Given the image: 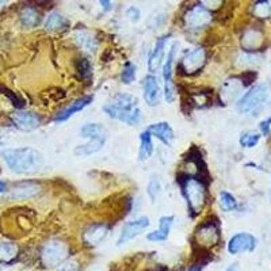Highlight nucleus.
I'll use <instances>...</instances> for the list:
<instances>
[{"mask_svg":"<svg viewBox=\"0 0 271 271\" xmlns=\"http://www.w3.org/2000/svg\"><path fill=\"white\" fill-rule=\"evenodd\" d=\"M38 191H40L38 185H35L33 182H23V183H19L12 190L11 197L15 198V200H26V198H30V197L35 196Z\"/></svg>","mask_w":271,"mask_h":271,"instance_id":"nucleus-21","label":"nucleus"},{"mask_svg":"<svg viewBox=\"0 0 271 271\" xmlns=\"http://www.w3.org/2000/svg\"><path fill=\"white\" fill-rule=\"evenodd\" d=\"M254 12L259 18H269V16H271V1H258L254 5Z\"/></svg>","mask_w":271,"mask_h":271,"instance_id":"nucleus-31","label":"nucleus"},{"mask_svg":"<svg viewBox=\"0 0 271 271\" xmlns=\"http://www.w3.org/2000/svg\"><path fill=\"white\" fill-rule=\"evenodd\" d=\"M189 271H202V269L200 266H194V267H191Z\"/></svg>","mask_w":271,"mask_h":271,"instance_id":"nucleus-42","label":"nucleus"},{"mask_svg":"<svg viewBox=\"0 0 271 271\" xmlns=\"http://www.w3.org/2000/svg\"><path fill=\"white\" fill-rule=\"evenodd\" d=\"M244 88V84L241 81L240 77H231L224 83L222 88H221V101L222 103H231V102L236 101V98L240 95V92Z\"/></svg>","mask_w":271,"mask_h":271,"instance_id":"nucleus-13","label":"nucleus"},{"mask_svg":"<svg viewBox=\"0 0 271 271\" xmlns=\"http://www.w3.org/2000/svg\"><path fill=\"white\" fill-rule=\"evenodd\" d=\"M11 121L15 125L16 129L23 132L34 131L41 125V117L35 113H29V111H19V113L12 114Z\"/></svg>","mask_w":271,"mask_h":271,"instance_id":"nucleus-12","label":"nucleus"},{"mask_svg":"<svg viewBox=\"0 0 271 271\" xmlns=\"http://www.w3.org/2000/svg\"><path fill=\"white\" fill-rule=\"evenodd\" d=\"M151 224V221L148 217H140L137 220L129 221L126 222L124 228H122V232H121L120 239H118V246H122V244H126L128 241H131L132 239H135L137 235H140L141 232L146 229Z\"/></svg>","mask_w":271,"mask_h":271,"instance_id":"nucleus-9","label":"nucleus"},{"mask_svg":"<svg viewBox=\"0 0 271 271\" xmlns=\"http://www.w3.org/2000/svg\"><path fill=\"white\" fill-rule=\"evenodd\" d=\"M213 15L203 5H194L185 14V25L189 30L200 31L210 25Z\"/></svg>","mask_w":271,"mask_h":271,"instance_id":"nucleus-6","label":"nucleus"},{"mask_svg":"<svg viewBox=\"0 0 271 271\" xmlns=\"http://www.w3.org/2000/svg\"><path fill=\"white\" fill-rule=\"evenodd\" d=\"M176 44L171 46L170 53L167 57V61L164 67H163V77H164V98L166 101L170 103L175 99V88H174V83H172V66H174V59H175L176 53Z\"/></svg>","mask_w":271,"mask_h":271,"instance_id":"nucleus-10","label":"nucleus"},{"mask_svg":"<svg viewBox=\"0 0 271 271\" xmlns=\"http://www.w3.org/2000/svg\"><path fill=\"white\" fill-rule=\"evenodd\" d=\"M20 20L25 27H34L40 22V14L37 12L34 7H26L20 14Z\"/></svg>","mask_w":271,"mask_h":271,"instance_id":"nucleus-27","label":"nucleus"},{"mask_svg":"<svg viewBox=\"0 0 271 271\" xmlns=\"http://www.w3.org/2000/svg\"><path fill=\"white\" fill-rule=\"evenodd\" d=\"M174 225V216H163L159 220V229L146 235L149 241H164L168 237L171 228Z\"/></svg>","mask_w":271,"mask_h":271,"instance_id":"nucleus-19","label":"nucleus"},{"mask_svg":"<svg viewBox=\"0 0 271 271\" xmlns=\"http://www.w3.org/2000/svg\"><path fill=\"white\" fill-rule=\"evenodd\" d=\"M206 63V52L203 48H196L194 51L189 52L179 64V69H182L186 75H194Z\"/></svg>","mask_w":271,"mask_h":271,"instance_id":"nucleus-7","label":"nucleus"},{"mask_svg":"<svg viewBox=\"0 0 271 271\" xmlns=\"http://www.w3.org/2000/svg\"><path fill=\"white\" fill-rule=\"evenodd\" d=\"M181 187L191 216L200 214L206 203L205 185L194 176H186L182 178Z\"/></svg>","mask_w":271,"mask_h":271,"instance_id":"nucleus-3","label":"nucleus"},{"mask_svg":"<svg viewBox=\"0 0 271 271\" xmlns=\"http://www.w3.org/2000/svg\"><path fill=\"white\" fill-rule=\"evenodd\" d=\"M140 160H146L149 159L153 153V142H152V136L146 131H144L140 135Z\"/></svg>","mask_w":271,"mask_h":271,"instance_id":"nucleus-25","label":"nucleus"},{"mask_svg":"<svg viewBox=\"0 0 271 271\" xmlns=\"http://www.w3.org/2000/svg\"><path fill=\"white\" fill-rule=\"evenodd\" d=\"M19 248L12 243H0V262L11 263L18 256Z\"/></svg>","mask_w":271,"mask_h":271,"instance_id":"nucleus-26","label":"nucleus"},{"mask_svg":"<svg viewBox=\"0 0 271 271\" xmlns=\"http://www.w3.org/2000/svg\"><path fill=\"white\" fill-rule=\"evenodd\" d=\"M41 263L45 269H55L63 265L69 256V248L60 239H52L41 250Z\"/></svg>","mask_w":271,"mask_h":271,"instance_id":"nucleus-4","label":"nucleus"},{"mask_svg":"<svg viewBox=\"0 0 271 271\" xmlns=\"http://www.w3.org/2000/svg\"><path fill=\"white\" fill-rule=\"evenodd\" d=\"M259 128H261V132L263 136H269L270 135V128H271V117L270 118H267V120L262 121L261 125H259Z\"/></svg>","mask_w":271,"mask_h":271,"instance_id":"nucleus-36","label":"nucleus"},{"mask_svg":"<svg viewBox=\"0 0 271 271\" xmlns=\"http://www.w3.org/2000/svg\"><path fill=\"white\" fill-rule=\"evenodd\" d=\"M0 90L3 91V94H4L5 96H8L10 98V101L12 102V105L15 106V107H18V109H20V107H23L25 106V103H23V101L20 99L19 96H16L14 92L11 90H8V88H5V87H0Z\"/></svg>","mask_w":271,"mask_h":271,"instance_id":"nucleus-34","label":"nucleus"},{"mask_svg":"<svg viewBox=\"0 0 271 271\" xmlns=\"http://www.w3.org/2000/svg\"><path fill=\"white\" fill-rule=\"evenodd\" d=\"M77 70L83 77H90L91 76V64L85 59H80L77 63Z\"/></svg>","mask_w":271,"mask_h":271,"instance_id":"nucleus-35","label":"nucleus"},{"mask_svg":"<svg viewBox=\"0 0 271 271\" xmlns=\"http://www.w3.org/2000/svg\"><path fill=\"white\" fill-rule=\"evenodd\" d=\"M160 191H161L160 181L153 178V179L148 183V187H146V193H148V196H149L152 202H156L157 197H159V194H160Z\"/></svg>","mask_w":271,"mask_h":271,"instance_id":"nucleus-32","label":"nucleus"},{"mask_svg":"<svg viewBox=\"0 0 271 271\" xmlns=\"http://www.w3.org/2000/svg\"><path fill=\"white\" fill-rule=\"evenodd\" d=\"M101 4L103 5V8H105L106 11L111 10V3H110V1H101Z\"/></svg>","mask_w":271,"mask_h":271,"instance_id":"nucleus-39","label":"nucleus"},{"mask_svg":"<svg viewBox=\"0 0 271 271\" xmlns=\"http://www.w3.org/2000/svg\"><path fill=\"white\" fill-rule=\"evenodd\" d=\"M92 102V96H83L80 99L75 101L72 105H69L68 107H66L64 110H61L57 116L55 117V122H64V121L69 120L70 117L76 114L77 111H81L83 109H85L87 106L90 105Z\"/></svg>","mask_w":271,"mask_h":271,"instance_id":"nucleus-18","label":"nucleus"},{"mask_svg":"<svg viewBox=\"0 0 271 271\" xmlns=\"http://www.w3.org/2000/svg\"><path fill=\"white\" fill-rule=\"evenodd\" d=\"M218 202H220V206L222 210L231 211L233 209H236L237 201L235 197L229 194L228 191H221L220 197H218Z\"/></svg>","mask_w":271,"mask_h":271,"instance_id":"nucleus-29","label":"nucleus"},{"mask_svg":"<svg viewBox=\"0 0 271 271\" xmlns=\"http://www.w3.org/2000/svg\"><path fill=\"white\" fill-rule=\"evenodd\" d=\"M271 84L270 83H262L255 87H252L251 90L247 92L246 95L241 98L239 103H237V109L241 113H251L256 110L261 105H263L270 94Z\"/></svg>","mask_w":271,"mask_h":271,"instance_id":"nucleus-5","label":"nucleus"},{"mask_svg":"<svg viewBox=\"0 0 271 271\" xmlns=\"http://www.w3.org/2000/svg\"><path fill=\"white\" fill-rule=\"evenodd\" d=\"M225 271H239V265H232Z\"/></svg>","mask_w":271,"mask_h":271,"instance_id":"nucleus-40","label":"nucleus"},{"mask_svg":"<svg viewBox=\"0 0 271 271\" xmlns=\"http://www.w3.org/2000/svg\"><path fill=\"white\" fill-rule=\"evenodd\" d=\"M122 81L125 83V84H131L133 83L136 79V66L135 64H132V63H128L122 70Z\"/></svg>","mask_w":271,"mask_h":271,"instance_id":"nucleus-33","label":"nucleus"},{"mask_svg":"<svg viewBox=\"0 0 271 271\" xmlns=\"http://www.w3.org/2000/svg\"><path fill=\"white\" fill-rule=\"evenodd\" d=\"M5 191V183L3 181H0V194Z\"/></svg>","mask_w":271,"mask_h":271,"instance_id":"nucleus-41","label":"nucleus"},{"mask_svg":"<svg viewBox=\"0 0 271 271\" xmlns=\"http://www.w3.org/2000/svg\"><path fill=\"white\" fill-rule=\"evenodd\" d=\"M261 140V135L258 132H246L240 137V144L243 148H254Z\"/></svg>","mask_w":271,"mask_h":271,"instance_id":"nucleus-30","label":"nucleus"},{"mask_svg":"<svg viewBox=\"0 0 271 271\" xmlns=\"http://www.w3.org/2000/svg\"><path fill=\"white\" fill-rule=\"evenodd\" d=\"M107 232H109V226L105 225V224H94L85 229V232L83 233V240L87 246L95 247L105 240L106 236H107Z\"/></svg>","mask_w":271,"mask_h":271,"instance_id":"nucleus-14","label":"nucleus"},{"mask_svg":"<svg viewBox=\"0 0 271 271\" xmlns=\"http://www.w3.org/2000/svg\"><path fill=\"white\" fill-rule=\"evenodd\" d=\"M68 26V20L59 12H52L45 20V29L48 31H60L64 30Z\"/></svg>","mask_w":271,"mask_h":271,"instance_id":"nucleus-23","label":"nucleus"},{"mask_svg":"<svg viewBox=\"0 0 271 271\" xmlns=\"http://www.w3.org/2000/svg\"><path fill=\"white\" fill-rule=\"evenodd\" d=\"M126 14H128V16H129L132 20L140 19V10H138V8H136V7H131L129 10L126 11Z\"/></svg>","mask_w":271,"mask_h":271,"instance_id":"nucleus-37","label":"nucleus"},{"mask_svg":"<svg viewBox=\"0 0 271 271\" xmlns=\"http://www.w3.org/2000/svg\"><path fill=\"white\" fill-rule=\"evenodd\" d=\"M80 135L90 140H106L107 131L101 124H85L80 129Z\"/></svg>","mask_w":271,"mask_h":271,"instance_id":"nucleus-22","label":"nucleus"},{"mask_svg":"<svg viewBox=\"0 0 271 271\" xmlns=\"http://www.w3.org/2000/svg\"><path fill=\"white\" fill-rule=\"evenodd\" d=\"M0 144H1V136H0Z\"/></svg>","mask_w":271,"mask_h":271,"instance_id":"nucleus-43","label":"nucleus"},{"mask_svg":"<svg viewBox=\"0 0 271 271\" xmlns=\"http://www.w3.org/2000/svg\"><path fill=\"white\" fill-rule=\"evenodd\" d=\"M256 248V239L250 233H239L232 237L228 243V251L232 255L241 252H251Z\"/></svg>","mask_w":271,"mask_h":271,"instance_id":"nucleus-11","label":"nucleus"},{"mask_svg":"<svg viewBox=\"0 0 271 271\" xmlns=\"http://www.w3.org/2000/svg\"><path fill=\"white\" fill-rule=\"evenodd\" d=\"M61 271H79V270H77V267H76L75 265L69 263V265H66V266H63Z\"/></svg>","mask_w":271,"mask_h":271,"instance_id":"nucleus-38","label":"nucleus"},{"mask_svg":"<svg viewBox=\"0 0 271 271\" xmlns=\"http://www.w3.org/2000/svg\"><path fill=\"white\" fill-rule=\"evenodd\" d=\"M161 91L155 76H146L144 79V98L149 106H156L160 102Z\"/></svg>","mask_w":271,"mask_h":271,"instance_id":"nucleus-15","label":"nucleus"},{"mask_svg":"<svg viewBox=\"0 0 271 271\" xmlns=\"http://www.w3.org/2000/svg\"><path fill=\"white\" fill-rule=\"evenodd\" d=\"M3 159L16 174H34L44 167L42 155L29 146L5 149L3 152Z\"/></svg>","mask_w":271,"mask_h":271,"instance_id":"nucleus-1","label":"nucleus"},{"mask_svg":"<svg viewBox=\"0 0 271 271\" xmlns=\"http://www.w3.org/2000/svg\"><path fill=\"white\" fill-rule=\"evenodd\" d=\"M106 140H90L84 145H79L75 149V153L77 156H88L94 155L96 152H99L105 145Z\"/></svg>","mask_w":271,"mask_h":271,"instance_id":"nucleus-24","label":"nucleus"},{"mask_svg":"<svg viewBox=\"0 0 271 271\" xmlns=\"http://www.w3.org/2000/svg\"><path fill=\"white\" fill-rule=\"evenodd\" d=\"M0 271H1V269H0Z\"/></svg>","mask_w":271,"mask_h":271,"instance_id":"nucleus-44","label":"nucleus"},{"mask_svg":"<svg viewBox=\"0 0 271 271\" xmlns=\"http://www.w3.org/2000/svg\"><path fill=\"white\" fill-rule=\"evenodd\" d=\"M243 48L246 51H256L259 49L263 44V34L261 30L258 29H250L247 30L243 35V40H241Z\"/></svg>","mask_w":271,"mask_h":271,"instance_id":"nucleus-20","label":"nucleus"},{"mask_svg":"<svg viewBox=\"0 0 271 271\" xmlns=\"http://www.w3.org/2000/svg\"><path fill=\"white\" fill-rule=\"evenodd\" d=\"M76 41L79 42V45L87 52H94L96 49V41L95 38L92 37L88 33H85V31H79L77 34H76Z\"/></svg>","mask_w":271,"mask_h":271,"instance_id":"nucleus-28","label":"nucleus"},{"mask_svg":"<svg viewBox=\"0 0 271 271\" xmlns=\"http://www.w3.org/2000/svg\"><path fill=\"white\" fill-rule=\"evenodd\" d=\"M196 240L201 247L216 246L220 240V228L214 221H206L196 232Z\"/></svg>","mask_w":271,"mask_h":271,"instance_id":"nucleus-8","label":"nucleus"},{"mask_svg":"<svg viewBox=\"0 0 271 271\" xmlns=\"http://www.w3.org/2000/svg\"><path fill=\"white\" fill-rule=\"evenodd\" d=\"M151 136H155L159 140H161L166 145H171L172 141L175 138L174 131L167 122H157V124H152L145 129Z\"/></svg>","mask_w":271,"mask_h":271,"instance_id":"nucleus-16","label":"nucleus"},{"mask_svg":"<svg viewBox=\"0 0 271 271\" xmlns=\"http://www.w3.org/2000/svg\"><path fill=\"white\" fill-rule=\"evenodd\" d=\"M107 116L128 125H138L141 122V111L138 99L131 94H118L109 105L103 107Z\"/></svg>","mask_w":271,"mask_h":271,"instance_id":"nucleus-2","label":"nucleus"},{"mask_svg":"<svg viewBox=\"0 0 271 271\" xmlns=\"http://www.w3.org/2000/svg\"><path fill=\"white\" fill-rule=\"evenodd\" d=\"M167 41H168V35L166 37H161L159 41L156 42L155 48L152 51L149 59H148V68L152 73H155L160 68L161 63H163V57H164V51H166Z\"/></svg>","mask_w":271,"mask_h":271,"instance_id":"nucleus-17","label":"nucleus"}]
</instances>
